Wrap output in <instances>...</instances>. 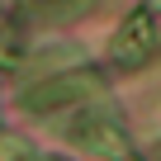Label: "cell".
I'll list each match as a JSON object with an SVG mask.
<instances>
[{
  "label": "cell",
  "instance_id": "obj_3",
  "mask_svg": "<svg viewBox=\"0 0 161 161\" xmlns=\"http://www.w3.org/2000/svg\"><path fill=\"white\" fill-rule=\"evenodd\" d=\"M71 137L76 142H86L90 152H104V156H123V128L114 123V119H100V114H86V119H76V128H71Z\"/></svg>",
  "mask_w": 161,
  "mask_h": 161
},
{
  "label": "cell",
  "instance_id": "obj_4",
  "mask_svg": "<svg viewBox=\"0 0 161 161\" xmlns=\"http://www.w3.org/2000/svg\"><path fill=\"white\" fill-rule=\"evenodd\" d=\"M80 10H86V0H29V19H43V24L76 19Z\"/></svg>",
  "mask_w": 161,
  "mask_h": 161
},
{
  "label": "cell",
  "instance_id": "obj_1",
  "mask_svg": "<svg viewBox=\"0 0 161 161\" xmlns=\"http://www.w3.org/2000/svg\"><path fill=\"white\" fill-rule=\"evenodd\" d=\"M104 95V80L95 71H66L57 80H43L24 95V104L33 114H47V109H62V104H86V100H100Z\"/></svg>",
  "mask_w": 161,
  "mask_h": 161
},
{
  "label": "cell",
  "instance_id": "obj_2",
  "mask_svg": "<svg viewBox=\"0 0 161 161\" xmlns=\"http://www.w3.org/2000/svg\"><path fill=\"white\" fill-rule=\"evenodd\" d=\"M152 47H156V29H152V14H128L123 19V29L114 33V62L123 66V71H133V66H142L147 57H152Z\"/></svg>",
  "mask_w": 161,
  "mask_h": 161
},
{
  "label": "cell",
  "instance_id": "obj_5",
  "mask_svg": "<svg viewBox=\"0 0 161 161\" xmlns=\"http://www.w3.org/2000/svg\"><path fill=\"white\" fill-rule=\"evenodd\" d=\"M152 5H156V10H161V0H152Z\"/></svg>",
  "mask_w": 161,
  "mask_h": 161
},
{
  "label": "cell",
  "instance_id": "obj_6",
  "mask_svg": "<svg viewBox=\"0 0 161 161\" xmlns=\"http://www.w3.org/2000/svg\"><path fill=\"white\" fill-rule=\"evenodd\" d=\"M123 161H133V156H123Z\"/></svg>",
  "mask_w": 161,
  "mask_h": 161
}]
</instances>
